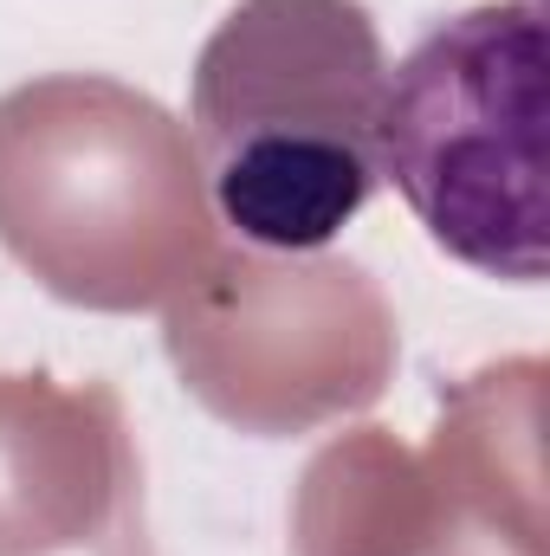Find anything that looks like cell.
<instances>
[{"label":"cell","mask_w":550,"mask_h":556,"mask_svg":"<svg viewBox=\"0 0 550 556\" xmlns=\"http://www.w3.org/2000/svg\"><path fill=\"white\" fill-rule=\"evenodd\" d=\"M383 85L363 0H240L188 78V137L221 227L260 253H324L383 188Z\"/></svg>","instance_id":"obj_1"},{"label":"cell","mask_w":550,"mask_h":556,"mask_svg":"<svg viewBox=\"0 0 550 556\" xmlns=\"http://www.w3.org/2000/svg\"><path fill=\"white\" fill-rule=\"evenodd\" d=\"M545 78V7L479 0L389 65L376 111V175L447 260L505 285L550 266Z\"/></svg>","instance_id":"obj_2"}]
</instances>
